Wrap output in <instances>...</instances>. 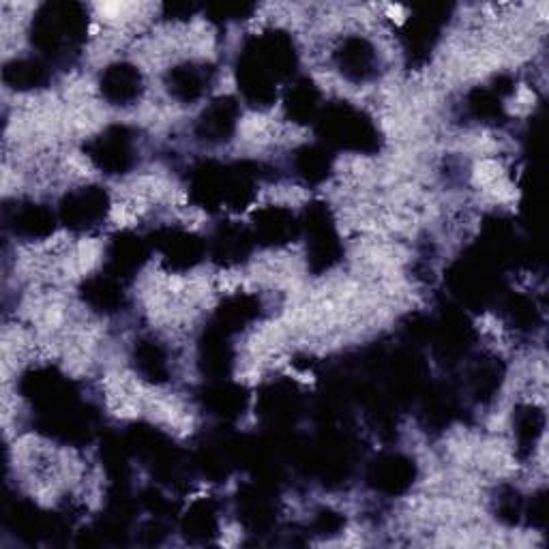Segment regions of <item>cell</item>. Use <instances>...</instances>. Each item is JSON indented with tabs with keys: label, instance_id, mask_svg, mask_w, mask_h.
<instances>
[{
	"label": "cell",
	"instance_id": "10",
	"mask_svg": "<svg viewBox=\"0 0 549 549\" xmlns=\"http://www.w3.org/2000/svg\"><path fill=\"white\" fill-rule=\"evenodd\" d=\"M148 256L146 241H142L138 234L133 232H121L114 236L110 247H108V266L110 275L116 279H123L131 273H136L142 262Z\"/></svg>",
	"mask_w": 549,
	"mask_h": 549
},
{
	"label": "cell",
	"instance_id": "12",
	"mask_svg": "<svg viewBox=\"0 0 549 549\" xmlns=\"http://www.w3.org/2000/svg\"><path fill=\"white\" fill-rule=\"evenodd\" d=\"M142 91V76L133 65H114L101 78V93L108 101L118 103V106H127V103L136 101Z\"/></svg>",
	"mask_w": 549,
	"mask_h": 549
},
{
	"label": "cell",
	"instance_id": "27",
	"mask_svg": "<svg viewBox=\"0 0 549 549\" xmlns=\"http://www.w3.org/2000/svg\"><path fill=\"white\" fill-rule=\"evenodd\" d=\"M136 363L140 374L148 380H166L168 378V359L163 350L153 344V341H146L138 350H136Z\"/></svg>",
	"mask_w": 549,
	"mask_h": 549
},
{
	"label": "cell",
	"instance_id": "24",
	"mask_svg": "<svg viewBox=\"0 0 549 549\" xmlns=\"http://www.w3.org/2000/svg\"><path fill=\"white\" fill-rule=\"evenodd\" d=\"M318 101H320V95L316 91V86L307 80H301L290 88L286 108L296 123H307V121H314L318 116Z\"/></svg>",
	"mask_w": 549,
	"mask_h": 549
},
{
	"label": "cell",
	"instance_id": "5",
	"mask_svg": "<svg viewBox=\"0 0 549 549\" xmlns=\"http://www.w3.org/2000/svg\"><path fill=\"white\" fill-rule=\"evenodd\" d=\"M110 209L108 196L103 189L84 187L69 194L61 204V219L63 224L71 230H91L99 226L106 219Z\"/></svg>",
	"mask_w": 549,
	"mask_h": 549
},
{
	"label": "cell",
	"instance_id": "3",
	"mask_svg": "<svg viewBox=\"0 0 549 549\" xmlns=\"http://www.w3.org/2000/svg\"><path fill=\"white\" fill-rule=\"evenodd\" d=\"M318 129L324 142L346 151L372 153L378 148L376 125L348 103H335L318 112Z\"/></svg>",
	"mask_w": 549,
	"mask_h": 549
},
{
	"label": "cell",
	"instance_id": "13",
	"mask_svg": "<svg viewBox=\"0 0 549 549\" xmlns=\"http://www.w3.org/2000/svg\"><path fill=\"white\" fill-rule=\"evenodd\" d=\"M236 118H239V106H236V101L230 97L217 99L202 114L198 123V136L209 142H224L232 136Z\"/></svg>",
	"mask_w": 549,
	"mask_h": 549
},
{
	"label": "cell",
	"instance_id": "30",
	"mask_svg": "<svg viewBox=\"0 0 549 549\" xmlns=\"http://www.w3.org/2000/svg\"><path fill=\"white\" fill-rule=\"evenodd\" d=\"M341 526H344V522H341V517L337 513H331V511H324L318 515L316 519V530L320 534H333L337 532Z\"/></svg>",
	"mask_w": 549,
	"mask_h": 549
},
{
	"label": "cell",
	"instance_id": "29",
	"mask_svg": "<svg viewBox=\"0 0 549 549\" xmlns=\"http://www.w3.org/2000/svg\"><path fill=\"white\" fill-rule=\"evenodd\" d=\"M468 108L474 116L483 118V121H496L502 114L500 95L494 91H487V88H477V91L470 93L468 97Z\"/></svg>",
	"mask_w": 549,
	"mask_h": 549
},
{
	"label": "cell",
	"instance_id": "7",
	"mask_svg": "<svg viewBox=\"0 0 549 549\" xmlns=\"http://www.w3.org/2000/svg\"><path fill=\"white\" fill-rule=\"evenodd\" d=\"M153 245L161 254V258L168 262L170 269L176 271L191 269V266H196L204 256V243L196 234L185 230H161L157 232Z\"/></svg>",
	"mask_w": 549,
	"mask_h": 549
},
{
	"label": "cell",
	"instance_id": "21",
	"mask_svg": "<svg viewBox=\"0 0 549 549\" xmlns=\"http://www.w3.org/2000/svg\"><path fill=\"white\" fill-rule=\"evenodd\" d=\"M84 299L88 305L101 311H114L123 303V290H121V279L106 273L88 279L84 284Z\"/></svg>",
	"mask_w": 549,
	"mask_h": 549
},
{
	"label": "cell",
	"instance_id": "11",
	"mask_svg": "<svg viewBox=\"0 0 549 549\" xmlns=\"http://www.w3.org/2000/svg\"><path fill=\"white\" fill-rule=\"evenodd\" d=\"M337 63L341 73L354 82H363L376 73V50L361 37H350L337 52Z\"/></svg>",
	"mask_w": 549,
	"mask_h": 549
},
{
	"label": "cell",
	"instance_id": "26",
	"mask_svg": "<svg viewBox=\"0 0 549 549\" xmlns=\"http://www.w3.org/2000/svg\"><path fill=\"white\" fill-rule=\"evenodd\" d=\"M256 314L258 307L254 299H249V296H234V299H228L221 305L217 314V329L230 335V331L241 329V326L247 324Z\"/></svg>",
	"mask_w": 549,
	"mask_h": 549
},
{
	"label": "cell",
	"instance_id": "14",
	"mask_svg": "<svg viewBox=\"0 0 549 549\" xmlns=\"http://www.w3.org/2000/svg\"><path fill=\"white\" fill-rule=\"evenodd\" d=\"M239 513L245 526L256 532H266L275 522V504L262 487L245 489L239 498Z\"/></svg>",
	"mask_w": 549,
	"mask_h": 549
},
{
	"label": "cell",
	"instance_id": "23",
	"mask_svg": "<svg viewBox=\"0 0 549 549\" xmlns=\"http://www.w3.org/2000/svg\"><path fill=\"white\" fill-rule=\"evenodd\" d=\"M3 78L9 86L18 88V91H31V88H39L48 82V69L39 61H31V58H16L5 65Z\"/></svg>",
	"mask_w": 549,
	"mask_h": 549
},
{
	"label": "cell",
	"instance_id": "4",
	"mask_svg": "<svg viewBox=\"0 0 549 549\" xmlns=\"http://www.w3.org/2000/svg\"><path fill=\"white\" fill-rule=\"evenodd\" d=\"M303 226L307 232L311 269L318 273L324 269H331L341 256V245H339V236L335 232V224L329 209L322 204L309 206Z\"/></svg>",
	"mask_w": 549,
	"mask_h": 549
},
{
	"label": "cell",
	"instance_id": "20",
	"mask_svg": "<svg viewBox=\"0 0 549 549\" xmlns=\"http://www.w3.org/2000/svg\"><path fill=\"white\" fill-rule=\"evenodd\" d=\"M217 511L213 502L198 500L191 504L187 513L183 515V532L191 541H206L209 543L217 534Z\"/></svg>",
	"mask_w": 549,
	"mask_h": 549
},
{
	"label": "cell",
	"instance_id": "16",
	"mask_svg": "<svg viewBox=\"0 0 549 549\" xmlns=\"http://www.w3.org/2000/svg\"><path fill=\"white\" fill-rule=\"evenodd\" d=\"M254 234L239 226H221L213 236V256L224 264H234L247 258Z\"/></svg>",
	"mask_w": 549,
	"mask_h": 549
},
{
	"label": "cell",
	"instance_id": "17",
	"mask_svg": "<svg viewBox=\"0 0 549 549\" xmlns=\"http://www.w3.org/2000/svg\"><path fill=\"white\" fill-rule=\"evenodd\" d=\"M11 228L26 239H43L54 230V215L46 206L24 204L13 211Z\"/></svg>",
	"mask_w": 549,
	"mask_h": 549
},
{
	"label": "cell",
	"instance_id": "8",
	"mask_svg": "<svg viewBox=\"0 0 549 549\" xmlns=\"http://www.w3.org/2000/svg\"><path fill=\"white\" fill-rule=\"evenodd\" d=\"M301 224L281 206H266L254 215V239L264 245H284L296 239Z\"/></svg>",
	"mask_w": 549,
	"mask_h": 549
},
{
	"label": "cell",
	"instance_id": "22",
	"mask_svg": "<svg viewBox=\"0 0 549 549\" xmlns=\"http://www.w3.org/2000/svg\"><path fill=\"white\" fill-rule=\"evenodd\" d=\"M168 84L174 97L181 101H194L204 93V88L209 86V71L196 65L176 67L170 71Z\"/></svg>",
	"mask_w": 549,
	"mask_h": 549
},
{
	"label": "cell",
	"instance_id": "25",
	"mask_svg": "<svg viewBox=\"0 0 549 549\" xmlns=\"http://www.w3.org/2000/svg\"><path fill=\"white\" fill-rule=\"evenodd\" d=\"M294 168L307 183H320L331 172V157L318 146H305L296 153Z\"/></svg>",
	"mask_w": 549,
	"mask_h": 549
},
{
	"label": "cell",
	"instance_id": "9",
	"mask_svg": "<svg viewBox=\"0 0 549 549\" xmlns=\"http://www.w3.org/2000/svg\"><path fill=\"white\" fill-rule=\"evenodd\" d=\"M369 481L384 494H404L414 483V462L404 455L382 457L372 466Z\"/></svg>",
	"mask_w": 549,
	"mask_h": 549
},
{
	"label": "cell",
	"instance_id": "1",
	"mask_svg": "<svg viewBox=\"0 0 549 549\" xmlns=\"http://www.w3.org/2000/svg\"><path fill=\"white\" fill-rule=\"evenodd\" d=\"M294 67L292 41L271 33L249 43L239 61V88L251 106H271L277 95V80Z\"/></svg>",
	"mask_w": 549,
	"mask_h": 549
},
{
	"label": "cell",
	"instance_id": "15",
	"mask_svg": "<svg viewBox=\"0 0 549 549\" xmlns=\"http://www.w3.org/2000/svg\"><path fill=\"white\" fill-rule=\"evenodd\" d=\"M204 406L221 419H234L239 417V414H243L247 406V395L239 384L224 382V378H221V382H215L206 389Z\"/></svg>",
	"mask_w": 549,
	"mask_h": 549
},
{
	"label": "cell",
	"instance_id": "2",
	"mask_svg": "<svg viewBox=\"0 0 549 549\" xmlns=\"http://www.w3.org/2000/svg\"><path fill=\"white\" fill-rule=\"evenodd\" d=\"M86 33V18L80 5H48L33 22L35 46L48 56L65 58L73 54Z\"/></svg>",
	"mask_w": 549,
	"mask_h": 549
},
{
	"label": "cell",
	"instance_id": "19",
	"mask_svg": "<svg viewBox=\"0 0 549 549\" xmlns=\"http://www.w3.org/2000/svg\"><path fill=\"white\" fill-rule=\"evenodd\" d=\"M260 406L264 417H269L273 423L292 421L299 410V393L290 384L279 382L262 393Z\"/></svg>",
	"mask_w": 549,
	"mask_h": 549
},
{
	"label": "cell",
	"instance_id": "28",
	"mask_svg": "<svg viewBox=\"0 0 549 549\" xmlns=\"http://www.w3.org/2000/svg\"><path fill=\"white\" fill-rule=\"evenodd\" d=\"M515 432L522 447H534L537 444L541 432H543V414L534 408H524L517 414Z\"/></svg>",
	"mask_w": 549,
	"mask_h": 549
},
{
	"label": "cell",
	"instance_id": "6",
	"mask_svg": "<svg viewBox=\"0 0 549 549\" xmlns=\"http://www.w3.org/2000/svg\"><path fill=\"white\" fill-rule=\"evenodd\" d=\"M88 157L95 166L110 174H121L129 170L133 161V138L125 127H112L103 136L88 144Z\"/></svg>",
	"mask_w": 549,
	"mask_h": 549
},
{
	"label": "cell",
	"instance_id": "18",
	"mask_svg": "<svg viewBox=\"0 0 549 549\" xmlns=\"http://www.w3.org/2000/svg\"><path fill=\"white\" fill-rule=\"evenodd\" d=\"M200 356L206 372L215 376V380L224 378L232 365V348L228 344V333L217 329V326L206 333L200 346Z\"/></svg>",
	"mask_w": 549,
	"mask_h": 549
}]
</instances>
